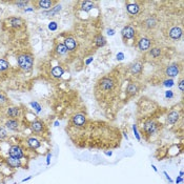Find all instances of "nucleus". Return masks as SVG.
Listing matches in <instances>:
<instances>
[{
  "instance_id": "1",
  "label": "nucleus",
  "mask_w": 184,
  "mask_h": 184,
  "mask_svg": "<svg viewBox=\"0 0 184 184\" xmlns=\"http://www.w3.org/2000/svg\"><path fill=\"white\" fill-rule=\"evenodd\" d=\"M18 67L24 72H30L34 65V58L30 54H22L17 58Z\"/></svg>"
},
{
  "instance_id": "2",
  "label": "nucleus",
  "mask_w": 184,
  "mask_h": 184,
  "mask_svg": "<svg viewBox=\"0 0 184 184\" xmlns=\"http://www.w3.org/2000/svg\"><path fill=\"white\" fill-rule=\"evenodd\" d=\"M115 81L110 77H103L99 81V87L104 92H110L114 88Z\"/></svg>"
},
{
  "instance_id": "3",
  "label": "nucleus",
  "mask_w": 184,
  "mask_h": 184,
  "mask_svg": "<svg viewBox=\"0 0 184 184\" xmlns=\"http://www.w3.org/2000/svg\"><path fill=\"white\" fill-rule=\"evenodd\" d=\"M143 131H144V133L147 136L154 135L156 132L158 131V124L155 121H153V120H148V121H146L143 124Z\"/></svg>"
},
{
  "instance_id": "4",
  "label": "nucleus",
  "mask_w": 184,
  "mask_h": 184,
  "mask_svg": "<svg viewBox=\"0 0 184 184\" xmlns=\"http://www.w3.org/2000/svg\"><path fill=\"white\" fill-rule=\"evenodd\" d=\"M9 156L13 158H17V159H21L24 156V153H23V150L19 145H12L9 148Z\"/></svg>"
},
{
  "instance_id": "5",
  "label": "nucleus",
  "mask_w": 184,
  "mask_h": 184,
  "mask_svg": "<svg viewBox=\"0 0 184 184\" xmlns=\"http://www.w3.org/2000/svg\"><path fill=\"white\" fill-rule=\"evenodd\" d=\"M72 122L75 126L77 127H82L85 125L86 123V117L83 114H76L72 118Z\"/></svg>"
},
{
  "instance_id": "6",
  "label": "nucleus",
  "mask_w": 184,
  "mask_h": 184,
  "mask_svg": "<svg viewBox=\"0 0 184 184\" xmlns=\"http://www.w3.org/2000/svg\"><path fill=\"white\" fill-rule=\"evenodd\" d=\"M121 34H122V36H123L124 39L129 40V39H133L134 37H135L136 31H135V29H134V27H129V25H127V27H124L123 29H122Z\"/></svg>"
},
{
  "instance_id": "7",
  "label": "nucleus",
  "mask_w": 184,
  "mask_h": 184,
  "mask_svg": "<svg viewBox=\"0 0 184 184\" xmlns=\"http://www.w3.org/2000/svg\"><path fill=\"white\" fill-rule=\"evenodd\" d=\"M179 72H180V70H179V65L176 64V63L168 65V67H167V68H166V70H165L166 75L168 77H171V78H174V77L178 76Z\"/></svg>"
},
{
  "instance_id": "8",
  "label": "nucleus",
  "mask_w": 184,
  "mask_h": 184,
  "mask_svg": "<svg viewBox=\"0 0 184 184\" xmlns=\"http://www.w3.org/2000/svg\"><path fill=\"white\" fill-rule=\"evenodd\" d=\"M183 31L180 27H174L169 30V37L174 40H179L182 37Z\"/></svg>"
},
{
  "instance_id": "9",
  "label": "nucleus",
  "mask_w": 184,
  "mask_h": 184,
  "mask_svg": "<svg viewBox=\"0 0 184 184\" xmlns=\"http://www.w3.org/2000/svg\"><path fill=\"white\" fill-rule=\"evenodd\" d=\"M63 44L65 45V48H67V51H70V52H73L77 49V41L73 38V37H67V38H65L64 43Z\"/></svg>"
},
{
  "instance_id": "10",
  "label": "nucleus",
  "mask_w": 184,
  "mask_h": 184,
  "mask_svg": "<svg viewBox=\"0 0 184 184\" xmlns=\"http://www.w3.org/2000/svg\"><path fill=\"white\" fill-rule=\"evenodd\" d=\"M150 48V40L146 37H143L138 41V49L142 52H145Z\"/></svg>"
},
{
  "instance_id": "11",
  "label": "nucleus",
  "mask_w": 184,
  "mask_h": 184,
  "mask_svg": "<svg viewBox=\"0 0 184 184\" xmlns=\"http://www.w3.org/2000/svg\"><path fill=\"white\" fill-rule=\"evenodd\" d=\"M31 128H32V131L34 132V133L39 134V133H41V132H43L44 124H43V122L40 121V120H36V121L32 122V124H31Z\"/></svg>"
},
{
  "instance_id": "12",
  "label": "nucleus",
  "mask_w": 184,
  "mask_h": 184,
  "mask_svg": "<svg viewBox=\"0 0 184 184\" xmlns=\"http://www.w3.org/2000/svg\"><path fill=\"white\" fill-rule=\"evenodd\" d=\"M142 68H143V64L140 61H135V62H133L129 65V70H131V73L134 75L140 74V73L142 72Z\"/></svg>"
},
{
  "instance_id": "13",
  "label": "nucleus",
  "mask_w": 184,
  "mask_h": 184,
  "mask_svg": "<svg viewBox=\"0 0 184 184\" xmlns=\"http://www.w3.org/2000/svg\"><path fill=\"white\" fill-rule=\"evenodd\" d=\"M6 163L9 164V166H11L12 168H18V167L22 166V163H21V159H17V158H13L10 157L6 159Z\"/></svg>"
},
{
  "instance_id": "14",
  "label": "nucleus",
  "mask_w": 184,
  "mask_h": 184,
  "mask_svg": "<svg viewBox=\"0 0 184 184\" xmlns=\"http://www.w3.org/2000/svg\"><path fill=\"white\" fill-rule=\"evenodd\" d=\"M9 22H10L11 27H14V29H19V27H21L23 24H24L23 20L19 17H12L9 19Z\"/></svg>"
},
{
  "instance_id": "15",
  "label": "nucleus",
  "mask_w": 184,
  "mask_h": 184,
  "mask_svg": "<svg viewBox=\"0 0 184 184\" xmlns=\"http://www.w3.org/2000/svg\"><path fill=\"white\" fill-rule=\"evenodd\" d=\"M179 117H180V114H179V112L173 110V112H171L168 115H167V118H166L167 123H168V124H175L179 120Z\"/></svg>"
},
{
  "instance_id": "16",
  "label": "nucleus",
  "mask_w": 184,
  "mask_h": 184,
  "mask_svg": "<svg viewBox=\"0 0 184 184\" xmlns=\"http://www.w3.org/2000/svg\"><path fill=\"white\" fill-rule=\"evenodd\" d=\"M55 3L56 2L52 1V0H39V1L37 2L39 8L43 9V10H49V9H52V6H53Z\"/></svg>"
},
{
  "instance_id": "17",
  "label": "nucleus",
  "mask_w": 184,
  "mask_h": 184,
  "mask_svg": "<svg viewBox=\"0 0 184 184\" xmlns=\"http://www.w3.org/2000/svg\"><path fill=\"white\" fill-rule=\"evenodd\" d=\"M27 143L31 148H33V150H37V148L40 147V145H41L40 141L37 138H35V137H31V138L27 139Z\"/></svg>"
},
{
  "instance_id": "18",
  "label": "nucleus",
  "mask_w": 184,
  "mask_h": 184,
  "mask_svg": "<svg viewBox=\"0 0 184 184\" xmlns=\"http://www.w3.org/2000/svg\"><path fill=\"white\" fill-rule=\"evenodd\" d=\"M51 74L54 78H61L63 76V74H64V70H63L61 67L57 65V67H54L52 68Z\"/></svg>"
},
{
  "instance_id": "19",
  "label": "nucleus",
  "mask_w": 184,
  "mask_h": 184,
  "mask_svg": "<svg viewBox=\"0 0 184 184\" xmlns=\"http://www.w3.org/2000/svg\"><path fill=\"white\" fill-rule=\"evenodd\" d=\"M139 92V86L136 83H129L126 87V94L128 96H135Z\"/></svg>"
},
{
  "instance_id": "20",
  "label": "nucleus",
  "mask_w": 184,
  "mask_h": 184,
  "mask_svg": "<svg viewBox=\"0 0 184 184\" xmlns=\"http://www.w3.org/2000/svg\"><path fill=\"white\" fill-rule=\"evenodd\" d=\"M5 126L11 131H17L18 127H19V122L16 119H10L5 122Z\"/></svg>"
},
{
  "instance_id": "21",
  "label": "nucleus",
  "mask_w": 184,
  "mask_h": 184,
  "mask_svg": "<svg viewBox=\"0 0 184 184\" xmlns=\"http://www.w3.org/2000/svg\"><path fill=\"white\" fill-rule=\"evenodd\" d=\"M126 10L129 14H132V15H136V14H138L139 11H140V6L137 3H128L126 5Z\"/></svg>"
},
{
  "instance_id": "22",
  "label": "nucleus",
  "mask_w": 184,
  "mask_h": 184,
  "mask_svg": "<svg viewBox=\"0 0 184 184\" xmlns=\"http://www.w3.org/2000/svg\"><path fill=\"white\" fill-rule=\"evenodd\" d=\"M157 24H158L157 19H156L155 17H152V16L148 17L147 19L144 21V25L147 29H154V27H157Z\"/></svg>"
},
{
  "instance_id": "23",
  "label": "nucleus",
  "mask_w": 184,
  "mask_h": 184,
  "mask_svg": "<svg viewBox=\"0 0 184 184\" xmlns=\"http://www.w3.org/2000/svg\"><path fill=\"white\" fill-rule=\"evenodd\" d=\"M94 41H95V44L97 48H103V46L106 44V39H105L102 35H97V36L95 37Z\"/></svg>"
},
{
  "instance_id": "24",
  "label": "nucleus",
  "mask_w": 184,
  "mask_h": 184,
  "mask_svg": "<svg viewBox=\"0 0 184 184\" xmlns=\"http://www.w3.org/2000/svg\"><path fill=\"white\" fill-rule=\"evenodd\" d=\"M6 114H8V116H9V117H11L12 119H15L16 117L19 116L20 110H19V108H18V107H16V106H12V107H10V108H9V110H8V112H6Z\"/></svg>"
},
{
  "instance_id": "25",
  "label": "nucleus",
  "mask_w": 184,
  "mask_h": 184,
  "mask_svg": "<svg viewBox=\"0 0 184 184\" xmlns=\"http://www.w3.org/2000/svg\"><path fill=\"white\" fill-rule=\"evenodd\" d=\"M95 3L93 1H83L81 2V10L84 12H89L94 8Z\"/></svg>"
},
{
  "instance_id": "26",
  "label": "nucleus",
  "mask_w": 184,
  "mask_h": 184,
  "mask_svg": "<svg viewBox=\"0 0 184 184\" xmlns=\"http://www.w3.org/2000/svg\"><path fill=\"white\" fill-rule=\"evenodd\" d=\"M56 52H57L59 55H65V54L67 53V49L65 48L64 44H58V45L56 46Z\"/></svg>"
},
{
  "instance_id": "27",
  "label": "nucleus",
  "mask_w": 184,
  "mask_h": 184,
  "mask_svg": "<svg viewBox=\"0 0 184 184\" xmlns=\"http://www.w3.org/2000/svg\"><path fill=\"white\" fill-rule=\"evenodd\" d=\"M161 53H162V51H161V49H159V48H154V49H152L150 51V56H152V57H154V58L160 57Z\"/></svg>"
},
{
  "instance_id": "28",
  "label": "nucleus",
  "mask_w": 184,
  "mask_h": 184,
  "mask_svg": "<svg viewBox=\"0 0 184 184\" xmlns=\"http://www.w3.org/2000/svg\"><path fill=\"white\" fill-rule=\"evenodd\" d=\"M61 4H57L56 6H54V8H52V10H51V12H46L45 14H48V15H51V16H53V15H56V14H58L59 12L61 11Z\"/></svg>"
},
{
  "instance_id": "29",
  "label": "nucleus",
  "mask_w": 184,
  "mask_h": 184,
  "mask_svg": "<svg viewBox=\"0 0 184 184\" xmlns=\"http://www.w3.org/2000/svg\"><path fill=\"white\" fill-rule=\"evenodd\" d=\"M10 67V64L6 60L4 59H0V72H3V70H6Z\"/></svg>"
},
{
  "instance_id": "30",
  "label": "nucleus",
  "mask_w": 184,
  "mask_h": 184,
  "mask_svg": "<svg viewBox=\"0 0 184 184\" xmlns=\"http://www.w3.org/2000/svg\"><path fill=\"white\" fill-rule=\"evenodd\" d=\"M8 137V132L4 127L0 126V140H4Z\"/></svg>"
},
{
  "instance_id": "31",
  "label": "nucleus",
  "mask_w": 184,
  "mask_h": 184,
  "mask_svg": "<svg viewBox=\"0 0 184 184\" xmlns=\"http://www.w3.org/2000/svg\"><path fill=\"white\" fill-rule=\"evenodd\" d=\"M31 105H32V107L34 108L37 113L41 112V105H40L38 102H35V101H33V102H31Z\"/></svg>"
},
{
  "instance_id": "32",
  "label": "nucleus",
  "mask_w": 184,
  "mask_h": 184,
  "mask_svg": "<svg viewBox=\"0 0 184 184\" xmlns=\"http://www.w3.org/2000/svg\"><path fill=\"white\" fill-rule=\"evenodd\" d=\"M174 80L173 79H167V80H165V81H163V86H165V87H171L174 85Z\"/></svg>"
},
{
  "instance_id": "33",
  "label": "nucleus",
  "mask_w": 184,
  "mask_h": 184,
  "mask_svg": "<svg viewBox=\"0 0 184 184\" xmlns=\"http://www.w3.org/2000/svg\"><path fill=\"white\" fill-rule=\"evenodd\" d=\"M57 29H58V24H57V22H55V21H52V22L49 24V30L56 31Z\"/></svg>"
},
{
  "instance_id": "34",
  "label": "nucleus",
  "mask_w": 184,
  "mask_h": 184,
  "mask_svg": "<svg viewBox=\"0 0 184 184\" xmlns=\"http://www.w3.org/2000/svg\"><path fill=\"white\" fill-rule=\"evenodd\" d=\"M15 3L18 8H25V6L29 4V1H17V2H15Z\"/></svg>"
},
{
  "instance_id": "35",
  "label": "nucleus",
  "mask_w": 184,
  "mask_h": 184,
  "mask_svg": "<svg viewBox=\"0 0 184 184\" xmlns=\"http://www.w3.org/2000/svg\"><path fill=\"white\" fill-rule=\"evenodd\" d=\"M8 102V98L6 96H4L3 94H0V105H3Z\"/></svg>"
},
{
  "instance_id": "36",
  "label": "nucleus",
  "mask_w": 184,
  "mask_h": 184,
  "mask_svg": "<svg viewBox=\"0 0 184 184\" xmlns=\"http://www.w3.org/2000/svg\"><path fill=\"white\" fill-rule=\"evenodd\" d=\"M165 98L166 99H173L174 98V92L168 89V91L165 92Z\"/></svg>"
},
{
  "instance_id": "37",
  "label": "nucleus",
  "mask_w": 184,
  "mask_h": 184,
  "mask_svg": "<svg viewBox=\"0 0 184 184\" xmlns=\"http://www.w3.org/2000/svg\"><path fill=\"white\" fill-rule=\"evenodd\" d=\"M178 87H179V89H180L181 92H184V81H183V79H181L180 81H179Z\"/></svg>"
},
{
  "instance_id": "38",
  "label": "nucleus",
  "mask_w": 184,
  "mask_h": 184,
  "mask_svg": "<svg viewBox=\"0 0 184 184\" xmlns=\"http://www.w3.org/2000/svg\"><path fill=\"white\" fill-rule=\"evenodd\" d=\"M133 131H134V134H135L137 140L140 141V136H139V134H138V131H137V126L136 125H133Z\"/></svg>"
},
{
  "instance_id": "39",
  "label": "nucleus",
  "mask_w": 184,
  "mask_h": 184,
  "mask_svg": "<svg viewBox=\"0 0 184 184\" xmlns=\"http://www.w3.org/2000/svg\"><path fill=\"white\" fill-rule=\"evenodd\" d=\"M123 58H124V54L123 53H121V52H120V53L117 54V59H118V60H123Z\"/></svg>"
},
{
  "instance_id": "40",
  "label": "nucleus",
  "mask_w": 184,
  "mask_h": 184,
  "mask_svg": "<svg viewBox=\"0 0 184 184\" xmlns=\"http://www.w3.org/2000/svg\"><path fill=\"white\" fill-rule=\"evenodd\" d=\"M106 32H107V35H110V36H114L115 35V30L113 29H107Z\"/></svg>"
},
{
  "instance_id": "41",
  "label": "nucleus",
  "mask_w": 184,
  "mask_h": 184,
  "mask_svg": "<svg viewBox=\"0 0 184 184\" xmlns=\"http://www.w3.org/2000/svg\"><path fill=\"white\" fill-rule=\"evenodd\" d=\"M164 175H165V177H166V179H167V180H168V181H169V182H171V183H173V179H171V177L168 176V174H167L166 171H164Z\"/></svg>"
},
{
  "instance_id": "42",
  "label": "nucleus",
  "mask_w": 184,
  "mask_h": 184,
  "mask_svg": "<svg viewBox=\"0 0 184 184\" xmlns=\"http://www.w3.org/2000/svg\"><path fill=\"white\" fill-rule=\"evenodd\" d=\"M93 60H94V58H93V57H89V59H87V60L85 61V64H86V65H88L89 63H91Z\"/></svg>"
},
{
  "instance_id": "43",
  "label": "nucleus",
  "mask_w": 184,
  "mask_h": 184,
  "mask_svg": "<svg viewBox=\"0 0 184 184\" xmlns=\"http://www.w3.org/2000/svg\"><path fill=\"white\" fill-rule=\"evenodd\" d=\"M180 182H183V179H182V177H178L177 178V180H176V183L178 184V183H180Z\"/></svg>"
},
{
  "instance_id": "44",
  "label": "nucleus",
  "mask_w": 184,
  "mask_h": 184,
  "mask_svg": "<svg viewBox=\"0 0 184 184\" xmlns=\"http://www.w3.org/2000/svg\"><path fill=\"white\" fill-rule=\"evenodd\" d=\"M31 178H32V177H27V178L23 179V180H22V182H25V181H29V180H30V179H31Z\"/></svg>"
},
{
  "instance_id": "45",
  "label": "nucleus",
  "mask_w": 184,
  "mask_h": 184,
  "mask_svg": "<svg viewBox=\"0 0 184 184\" xmlns=\"http://www.w3.org/2000/svg\"><path fill=\"white\" fill-rule=\"evenodd\" d=\"M105 155H106V156H112L113 153L112 152H105Z\"/></svg>"
},
{
  "instance_id": "46",
  "label": "nucleus",
  "mask_w": 184,
  "mask_h": 184,
  "mask_svg": "<svg viewBox=\"0 0 184 184\" xmlns=\"http://www.w3.org/2000/svg\"><path fill=\"white\" fill-rule=\"evenodd\" d=\"M152 167H153V169H154L155 171H157V167H156L155 165H152Z\"/></svg>"
},
{
  "instance_id": "47",
  "label": "nucleus",
  "mask_w": 184,
  "mask_h": 184,
  "mask_svg": "<svg viewBox=\"0 0 184 184\" xmlns=\"http://www.w3.org/2000/svg\"><path fill=\"white\" fill-rule=\"evenodd\" d=\"M179 177H183V171H180V176H179Z\"/></svg>"
}]
</instances>
